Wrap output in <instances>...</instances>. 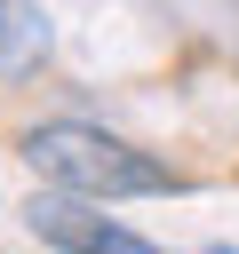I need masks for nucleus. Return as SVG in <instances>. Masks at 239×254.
<instances>
[{
  "mask_svg": "<svg viewBox=\"0 0 239 254\" xmlns=\"http://www.w3.org/2000/svg\"><path fill=\"white\" fill-rule=\"evenodd\" d=\"M104 206H112V198H88V190H56V183H40V190L24 198V230H32L40 246H56V254H167V246H151L143 230L112 222Z\"/></svg>",
  "mask_w": 239,
  "mask_h": 254,
  "instance_id": "obj_2",
  "label": "nucleus"
},
{
  "mask_svg": "<svg viewBox=\"0 0 239 254\" xmlns=\"http://www.w3.org/2000/svg\"><path fill=\"white\" fill-rule=\"evenodd\" d=\"M56 48V24L40 0H0V79H32Z\"/></svg>",
  "mask_w": 239,
  "mask_h": 254,
  "instance_id": "obj_3",
  "label": "nucleus"
},
{
  "mask_svg": "<svg viewBox=\"0 0 239 254\" xmlns=\"http://www.w3.org/2000/svg\"><path fill=\"white\" fill-rule=\"evenodd\" d=\"M16 159L40 183L88 190V198H159V190H183L175 167H159L151 151H135L112 127H88V119H32L16 135Z\"/></svg>",
  "mask_w": 239,
  "mask_h": 254,
  "instance_id": "obj_1",
  "label": "nucleus"
},
{
  "mask_svg": "<svg viewBox=\"0 0 239 254\" xmlns=\"http://www.w3.org/2000/svg\"><path fill=\"white\" fill-rule=\"evenodd\" d=\"M207 254H239V246H207Z\"/></svg>",
  "mask_w": 239,
  "mask_h": 254,
  "instance_id": "obj_4",
  "label": "nucleus"
}]
</instances>
